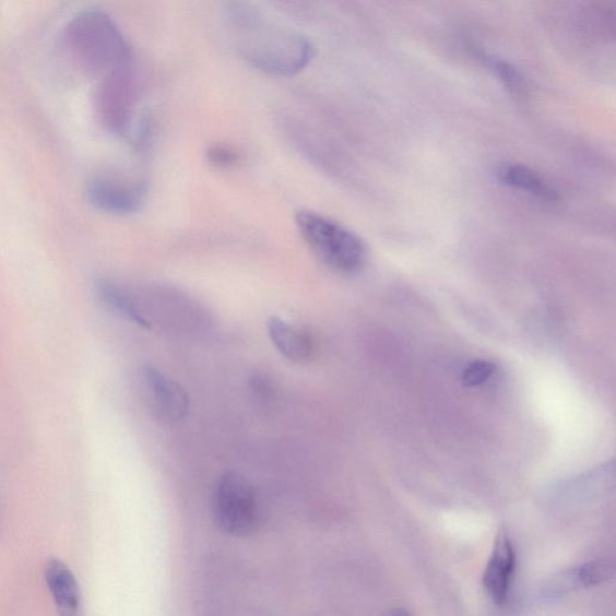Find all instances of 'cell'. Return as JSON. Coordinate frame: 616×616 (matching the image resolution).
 Here are the masks:
<instances>
[{"label": "cell", "instance_id": "6da1fadb", "mask_svg": "<svg viewBox=\"0 0 616 616\" xmlns=\"http://www.w3.org/2000/svg\"><path fill=\"white\" fill-rule=\"evenodd\" d=\"M227 16L236 50L265 73L292 76L310 63L313 46L304 35L269 20L247 3H230Z\"/></svg>", "mask_w": 616, "mask_h": 616}, {"label": "cell", "instance_id": "7a4b0ae2", "mask_svg": "<svg viewBox=\"0 0 616 616\" xmlns=\"http://www.w3.org/2000/svg\"><path fill=\"white\" fill-rule=\"evenodd\" d=\"M63 39L70 57L99 81L134 66L132 47L114 19L102 10H85L71 19Z\"/></svg>", "mask_w": 616, "mask_h": 616}, {"label": "cell", "instance_id": "3957f363", "mask_svg": "<svg viewBox=\"0 0 616 616\" xmlns=\"http://www.w3.org/2000/svg\"><path fill=\"white\" fill-rule=\"evenodd\" d=\"M296 225L306 244L331 269L355 274L364 268L366 245L345 225L315 211H300L296 215Z\"/></svg>", "mask_w": 616, "mask_h": 616}, {"label": "cell", "instance_id": "277c9868", "mask_svg": "<svg viewBox=\"0 0 616 616\" xmlns=\"http://www.w3.org/2000/svg\"><path fill=\"white\" fill-rule=\"evenodd\" d=\"M213 516L218 528L229 535L245 537L256 531L259 519L256 494L239 473H225L217 482Z\"/></svg>", "mask_w": 616, "mask_h": 616}, {"label": "cell", "instance_id": "5b68a950", "mask_svg": "<svg viewBox=\"0 0 616 616\" xmlns=\"http://www.w3.org/2000/svg\"><path fill=\"white\" fill-rule=\"evenodd\" d=\"M134 66L99 81L97 109L102 123L111 133L128 137L134 126L137 85Z\"/></svg>", "mask_w": 616, "mask_h": 616}, {"label": "cell", "instance_id": "8992f818", "mask_svg": "<svg viewBox=\"0 0 616 616\" xmlns=\"http://www.w3.org/2000/svg\"><path fill=\"white\" fill-rule=\"evenodd\" d=\"M146 183L140 179L118 175H99L88 183L91 204L112 215H129L144 204Z\"/></svg>", "mask_w": 616, "mask_h": 616}, {"label": "cell", "instance_id": "52a82bcc", "mask_svg": "<svg viewBox=\"0 0 616 616\" xmlns=\"http://www.w3.org/2000/svg\"><path fill=\"white\" fill-rule=\"evenodd\" d=\"M516 567L517 554L513 542L507 532L500 531L483 576L484 589L496 604H502L507 600Z\"/></svg>", "mask_w": 616, "mask_h": 616}, {"label": "cell", "instance_id": "ba28073f", "mask_svg": "<svg viewBox=\"0 0 616 616\" xmlns=\"http://www.w3.org/2000/svg\"><path fill=\"white\" fill-rule=\"evenodd\" d=\"M44 577L58 616H85L79 580L66 562L50 559Z\"/></svg>", "mask_w": 616, "mask_h": 616}, {"label": "cell", "instance_id": "9c48e42d", "mask_svg": "<svg viewBox=\"0 0 616 616\" xmlns=\"http://www.w3.org/2000/svg\"><path fill=\"white\" fill-rule=\"evenodd\" d=\"M142 374L154 402L163 414L173 420L183 419L189 410L186 390L152 365L145 366Z\"/></svg>", "mask_w": 616, "mask_h": 616}, {"label": "cell", "instance_id": "30bf717a", "mask_svg": "<svg viewBox=\"0 0 616 616\" xmlns=\"http://www.w3.org/2000/svg\"><path fill=\"white\" fill-rule=\"evenodd\" d=\"M269 335L277 351L291 362L306 363L312 358L313 342L304 330L271 317L268 322Z\"/></svg>", "mask_w": 616, "mask_h": 616}, {"label": "cell", "instance_id": "8fae6325", "mask_svg": "<svg viewBox=\"0 0 616 616\" xmlns=\"http://www.w3.org/2000/svg\"><path fill=\"white\" fill-rule=\"evenodd\" d=\"M497 177L499 180L518 191L524 192L540 200L547 201V203H555L558 201V192L544 180L537 171L526 167V165L519 163H505L497 169Z\"/></svg>", "mask_w": 616, "mask_h": 616}, {"label": "cell", "instance_id": "7c38bea8", "mask_svg": "<svg viewBox=\"0 0 616 616\" xmlns=\"http://www.w3.org/2000/svg\"><path fill=\"white\" fill-rule=\"evenodd\" d=\"M97 292L103 303L118 316L127 319L141 328H150L147 318L139 310V307L130 298V296L114 282L99 281L97 283Z\"/></svg>", "mask_w": 616, "mask_h": 616}, {"label": "cell", "instance_id": "4fadbf2b", "mask_svg": "<svg viewBox=\"0 0 616 616\" xmlns=\"http://www.w3.org/2000/svg\"><path fill=\"white\" fill-rule=\"evenodd\" d=\"M485 64L493 71L494 75L502 82L505 88L517 98L528 96L525 78L512 64L500 57L483 56Z\"/></svg>", "mask_w": 616, "mask_h": 616}, {"label": "cell", "instance_id": "5bb4252c", "mask_svg": "<svg viewBox=\"0 0 616 616\" xmlns=\"http://www.w3.org/2000/svg\"><path fill=\"white\" fill-rule=\"evenodd\" d=\"M613 567L607 561H599L587 564L582 567L576 568L571 573L565 578V587H592L597 585L612 576Z\"/></svg>", "mask_w": 616, "mask_h": 616}, {"label": "cell", "instance_id": "9a60e30c", "mask_svg": "<svg viewBox=\"0 0 616 616\" xmlns=\"http://www.w3.org/2000/svg\"><path fill=\"white\" fill-rule=\"evenodd\" d=\"M495 372V365L487 360L471 363L462 372V383L466 387H478L488 381Z\"/></svg>", "mask_w": 616, "mask_h": 616}, {"label": "cell", "instance_id": "2e32d148", "mask_svg": "<svg viewBox=\"0 0 616 616\" xmlns=\"http://www.w3.org/2000/svg\"><path fill=\"white\" fill-rule=\"evenodd\" d=\"M208 157L212 164L220 168L233 167L239 162L240 156L234 149L225 145H215L210 147Z\"/></svg>", "mask_w": 616, "mask_h": 616}, {"label": "cell", "instance_id": "e0dca14e", "mask_svg": "<svg viewBox=\"0 0 616 616\" xmlns=\"http://www.w3.org/2000/svg\"><path fill=\"white\" fill-rule=\"evenodd\" d=\"M390 616H412V615L405 609H396Z\"/></svg>", "mask_w": 616, "mask_h": 616}]
</instances>
